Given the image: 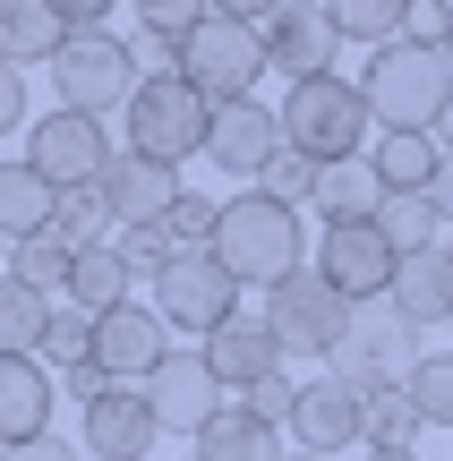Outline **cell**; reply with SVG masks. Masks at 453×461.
Here are the masks:
<instances>
[{
	"label": "cell",
	"mask_w": 453,
	"mask_h": 461,
	"mask_svg": "<svg viewBox=\"0 0 453 461\" xmlns=\"http://www.w3.org/2000/svg\"><path fill=\"white\" fill-rule=\"evenodd\" d=\"M351 316H359V308H351L342 291H325L317 265H291L283 282H266V316H257V325L274 333L283 359H317V367H325V350L351 333Z\"/></svg>",
	"instance_id": "cell-5"
},
{
	"label": "cell",
	"mask_w": 453,
	"mask_h": 461,
	"mask_svg": "<svg viewBox=\"0 0 453 461\" xmlns=\"http://www.w3.org/2000/svg\"><path fill=\"white\" fill-rule=\"evenodd\" d=\"M437 60H445V68H453V34H445V51H437Z\"/></svg>",
	"instance_id": "cell-48"
},
{
	"label": "cell",
	"mask_w": 453,
	"mask_h": 461,
	"mask_svg": "<svg viewBox=\"0 0 453 461\" xmlns=\"http://www.w3.org/2000/svg\"><path fill=\"white\" fill-rule=\"evenodd\" d=\"M376 240L394 248V257H428V248L445 240V214H437V197L428 188H411V197H376Z\"/></svg>",
	"instance_id": "cell-26"
},
{
	"label": "cell",
	"mask_w": 453,
	"mask_h": 461,
	"mask_svg": "<svg viewBox=\"0 0 453 461\" xmlns=\"http://www.w3.org/2000/svg\"><path fill=\"white\" fill-rule=\"evenodd\" d=\"M120 120H129V154H146V163H171V171H180L188 154L205 146V120H214V103L188 95V86L163 68V77H137V86H129Z\"/></svg>",
	"instance_id": "cell-6"
},
{
	"label": "cell",
	"mask_w": 453,
	"mask_h": 461,
	"mask_svg": "<svg viewBox=\"0 0 453 461\" xmlns=\"http://www.w3.org/2000/svg\"><path fill=\"white\" fill-rule=\"evenodd\" d=\"M249 188H257V197H274V205H300V197H317V163H308V154H291V146H283V154H274V163L257 171Z\"/></svg>",
	"instance_id": "cell-36"
},
{
	"label": "cell",
	"mask_w": 453,
	"mask_h": 461,
	"mask_svg": "<svg viewBox=\"0 0 453 461\" xmlns=\"http://www.w3.org/2000/svg\"><path fill=\"white\" fill-rule=\"evenodd\" d=\"M60 51V26H51L43 0H0V60L26 68V60H51Z\"/></svg>",
	"instance_id": "cell-28"
},
{
	"label": "cell",
	"mask_w": 453,
	"mask_h": 461,
	"mask_svg": "<svg viewBox=\"0 0 453 461\" xmlns=\"http://www.w3.org/2000/svg\"><path fill=\"white\" fill-rule=\"evenodd\" d=\"M86 350H95V316L51 308V316H43V333H34V359H43L51 376H68V367H86Z\"/></svg>",
	"instance_id": "cell-32"
},
{
	"label": "cell",
	"mask_w": 453,
	"mask_h": 461,
	"mask_svg": "<svg viewBox=\"0 0 453 461\" xmlns=\"http://www.w3.org/2000/svg\"><path fill=\"white\" fill-rule=\"evenodd\" d=\"M197 154H205L214 171H231V180H257V171L283 154V129H274V112L249 95V103H222V112L205 120V146H197Z\"/></svg>",
	"instance_id": "cell-15"
},
{
	"label": "cell",
	"mask_w": 453,
	"mask_h": 461,
	"mask_svg": "<svg viewBox=\"0 0 453 461\" xmlns=\"http://www.w3.org/2000/svg\"><path fill=\"white\" fill-rule=\"evenodd\" d=\"M51 402H60L51 393V367L34 350H0V453L51 436Z\"/></svg>",
	"instance_id": "cell-20"
},
{
	"label": "cell",
	"mask_w": 453,
	"mask_h": 461,
	"mask_svg": "<svg viewBox=\"0 0 453 461\" xmlns=\"http://www.w3.org/2000/svg\"><path fill=\"white\" fill-rule=\"evenodd\" d=\"M359 103H368L376 129H437L453 103V68L420 43H376L359 68Z\"/></svg>",
	"instance_id": "cell-3"
},
{
	"label": "cell",
	"mask_w": 453,
	"mask_h": 461,
	"mask_svg": "<svg viewBox=\"0 0 453 461\" xmlns=\"http://www.w3.org/2000/svg\"><path fill=\"white\" fill-rule=\"evenodd\" d=\"M334 26H325V9L317 0H283V9L266 17V26H257V60L274 68V77H325V68H334Z\"/></svg>",
	"instance_id": "cell-11"
},
{
	"label": "cell",
	"mask_w": 453,
	"mask_h": 461,
	"mask_svg": "<svg viewBox=\"0 0 453 461\" xmlns=\"http://www.w3.org/2000/svg\"><path fill=\"white\" fill-rule=\"evenodd\" d=\"M428 197H437V214L453 222V154H445V163H437V180H428Z\"/></svg>",
	"instance_id": "cell-45"
},
{
	"label": "cell",
	"mask_w": 453,
	"mask_h": 461,
	"mask_svg": "<svg viewBox=\"0 0 453 461\" xmlns=\"http://www.w3.org/2000/svg\"><path fill=\"white\" fill-rule=\"evenodd\" d=\"M163 350H171L163 316H154L146 299H120V308L95 316V350H86V359L103 367V384H146L154 367H163Z\"/></svg>",
	"instance_id": "cell-10"
},
{
	"label": "cell",
	"mask_w": 453,
	"mask_h": 461,
	"mask_svg": "<svg viewBox=\"0 0 453 461\" xmlns=\"http://www.w3.org/2000/svg\"><path fill=\"white\" fill-rule=\"evenodd\" d=\"M154 316H163V333H197L205 342L222 316H240V282L205 248H171V265L154 274Z\"/></svg>",
	"instance_id": "cell-8"
},
{
	"label": "cell",
	"mask_w": 453,
	"mask_h": 461,
	"mask_svg": "<svg viewBox=\"0 0 453 461\" xmlns=\"http://www.w3.org/2000/svg\"><path fill=\"white\" fill-rule=\"evenodd\" d=\"M197 359H205V376H214V393H249V384H266L274 367H283V350H274V333L240 308V316H222V325L197 342Z\"/></svg>",
	"instance_id": "cell-17"
},
{
	"label": "cell",
	"mask_w": 453,
	"mask_h": 461,
	"mask_svg": "<svg viewBox=\"0 0 453 461\" xmlns=\"http://www.w3.org/2000/svg\"><path fill=\"white\" fill-rule=\"evenodd\" d=\"M180 171L171 163H146V154H112L103 163V180H95V197H103V214H112V230H154L171 214V197H180Z\"/></svg>",
	"instance_id": "cell-13"
},
{
	"label": "cell",
	"mask_w": 453,
	"mask_h": 461,
	"mask_svg": "<svg viewBox=\"0 0 453 461\" xmlns=\"http://www.w3.org/2000/svg\"><path fill=\"white\" fill-rule=\"evenodd\" d=\"M43 68H51L60 112H86V120L120 112V103H129V86H137V68H129V51H120L112 26H103V34H60V51H51Z\"/></svg>",
	"instance_id": "cell-7"
},
{
	"label": "cell",
	"mask_w": 453,
	"mask_h": 461,
	"mask_svg": "<svg viewBox=\"0 0 453 461\" xmlns=\"http://www.w3.org/2000/svg\"><path fill=\"white\" fill-rule=\"evenodd\" d=\"M120 299H137V282H129V265H120V248H112V240H103V248H77V257H68V282H60V308L103 316V308H120Z\"/></svg>",
	"instance_id": "cell-24"
},
{
	"label": "cell",
	"mask_w": 453,
	"mask_h": 461,
	"mask_svg": "<svg viewBox=\"0 0 453 461\" xmlns=\"http://www.w3.org/2000/svg\"><path fill=\"white\" fill-rule=\"evenodd\" d=\"M283 428L300 436V453L334 461L342 445H359V393L342 376H308L300 393H291V419H283Z\"/></svg>",
	"instance_id": "cell-18"
},
{
	"label": "cell",
	"mask_w": 453,
	"mask_h": 461,
	"mask_svg": "<svg viewBox=\"0 0 453 461\" xmlns=\"http://www.w3.org/2000/svg\"><path fill=\"white\" fill-rule=\"evenodd\" d=\"M137 393H146V411H154V428H197V419L205 411H214V376H205V359H197V350H163V367H154V376L146 384H137Z\"/></svg>",
	"instance_id": "cell-22"
},
{
	"label": "cell",
	"mask_w": 453,
	"mask_h": 461,
	"mask_svg": "<svg viewBox=\"0 0 453 461\" xmlns=\"http://www.w3.org/2000/svg\"><path fill=\"white\" fill-rule=\"evenodd\" d=\"M205 9H214V17H231V26H266L283 0H205Z\"/></svg>",
	"instance_id": "cell-43"
},
{
	"label": "cell",
	"mask_w": 453,
	"mask_h": 461,
	"mask_svg": "<svg viewBox=\"0 0 453 461\" xmlns=\"http://www.w3.org/2000/svg\"><path fill=\"white\" fill-rule=\"evenodd\" d=\"M188 461H283V428H266L249 402H214L188 428Z\"/></svg>",
	"instance_id": "cell-21"
},
{
	"label": "cell",
	"mask_w": 453,
	"mask_h": 461,
	"mask_svg": "<svg viewBox=\"0 0 453 461\" xmlns=\"http://www.w3.org/2000/svg\"><path fill=\"white\" fill-rule=\"evenodd\" d=\"M445 333H453V316H445Z\"/></svg>",
	"instance_id": "cell-51"
},
{
	"label": "cell",
	"mask_w": 453,
	"mask_h": 461,
	"mask_svg": "<svg viewBox=\"0 0 453 461\" xmlns=\"http://www.w3.org/2000/svg\"><path fill=\"white\" fill-rule=\"evenodd\" d=\"M420 411L403 402V384H376V393H359V445L368 453H420Z\"/></svg>",
	"instance_id": "cell-27"
},
{
	"label": "cell",
	"mask_w": 453,
	"mask_h": 461,
	"mask_svg": "<svg viewBox=\"0 0 453 461\" xmlns=\"http://www.w3.org/2000/svg\"><path fill=\"white\" fill-rule=\"evenodd\" d=\"M317 274H325V291H342L351 308H368V299H385L394 248L376 240V222H325V240H317Z\"/></svg>",
	"instance_id": "cell-14"
},
{
	"label": "cell",
	"mask_w": 453,
	"mask_h": 461,
	"mask_svg": "<svg viewBox=\"0 0 453 461\" xmlns=\"http://www.w3.org/2000/svg\"><path fill=\"white\" fill-rule=\"evenodd\" d=\"M51 240H68V248H103L112 240V214H103L95 188H60V197H51Z\"/></svg>",
	"instance_id": "cell-34"
},
{
	"label": "cell",
	"mask_w": 453,
	"mask_h": 461,
	"mask_svg": "<svg viewBox=\"0 0 453 461\" xmlns=\"http://www.w3.org/2000/svg\"><path fill=\"white\" fill-rule=\"evenodd\" d=\"M291 393H300V384H291L283 367H274V376H266V384H249V393H240V402H249V411L266 419V428H283V419H291Z\"/></svg>",
	"instance_id": "cell-41"
},
{
	"label": "cell",
	"mask_w": 453,
	"mask_h": 461,
	"mask_svg": "<svg viewBox=\"0 0 453 461\" xmlns=\"http://www.w3.org/2000/svg\"><path fill=\"white\" fill-rule=\"evenodd\" d=\"M368 461H420V453H368Z\"/></svg>",
	"instance_id": "cell-47"
},
{
	"label": "cell",
	"mask_w": 453,
	"mask_h": 461,
	"mask_svg": "<svg viewBox=\"0 0 453 461\" xmlns=\"http://www.w3.org/2000/svg\"><path fill=\"white\" fill-rule=\"evenodd\" d=\"M385 316L403 333H437L445 316H453V265L428 248V257H394V274H385Z\"/></svg>",
	"instance_id": "cell-19"
},
{
	"label": "cell",
	"mask_w": 453,
	"mask_h": 461,
	"mask_svg": "<svg viewBox=\"0 0 453 461\" xmlns=\"http://www.w3.org/2000/svg\"><path fill=\"white\" fill-rule=\"evenodd\" d=\"M129 9H137V34H163V43H180V34L205 17V0H129Z\"/></svg>",
	"instance_id": "cell-39"
},
{
	"label": "cell",
	"mask_w": 453,
	"mask_h": 461,
	"mask_svg": "<svg viewBox=\"0 0 453 461\" xmlns=\"http://www.w3.org/2000/svg\"><path fill=\"white\" fill-rule=\"evenodd\" d=\"M0 274H9V248H0Z\"/></svg>",
	"instance_id": "cell-50"
},
{
	"label": "cell",
	"mask_w": 453,
	"mask_h": 461,
	"mask_svg": "<svg viewBox=\"0 0 453 461\" xmlns=\"http://www.w3.org/2000/svg\"><path fill=\"white\" fill-rule=\"evenodd\" d=\"M411 359H420V342L394 316H351V333L325 350V376H342L351 393H376V384H403Z\"/></svg>",
	"instance_id": "cell-12"
},
{
	"label": "cell",
	"mask_w": 453,
	"mask_h": 461,
	"mask_svg": "<svg viewBox=\"0 0 453 461\" xmlns=\"http://www.w3.org/2000/svg\"><path fill=\"white\" fill-rule=\"evenodd\" d=\"M77 428H86V453H95V461H146L154 436H163L137 384H103V393L77 411Z\"/></svg>",
	"instance_id": "cell-16"
},
{
	"label": "cell",
	"mask_w": 453,
	"mask_h": 461,
	"mask_svg": "<svg viewBox=\"0 0 453 461\" xmlns=\"http://www.w3.org/2000/svg\"><path fill=\"white\" fill-rule=\"evenodd\" d=\"M274 129H283V146L291 154H308V163H359L368 154V137H376V120H368V103H359V86L351 77H300L283 95V112H274Z\"/></svg>",
	"instance_id": "cell-2"
},
{
	"label": "cell",
	"mask_w": 453,
	"mask_h": 461,
	"mask_svg": "<svg viewBox=\"0 0 453 461\" xmlns=\"http://www.w3.org/2000/svg\"><path fill=\"white\" fill-rule=\"evenodd\" d=\"M68 257H77V248H68V240H51V230H34V240H17L9 248V282H26V291H60V282H68Z\"/></svg>",
	"instance_id": "cell-33"
},
{
	"label": "cell",
	"mask_w": 453,
	"mask_h": 461,
	"mask_svg": "<svg viewBox=\"0 0 453 461\" xmlns=\"http://www.w3.org/2000/svg\"><path fill=\"white\" fill-rule=\"evenodd\" d=\"M437 257H445V265H453V222H445V240H437Z\"/></svg>",
	"instance_id": "cell-46"
},
{
	"label": "cell",
	"mask_w": 453,
	"mask_h": 461,
	"mask_svg": "<svg viewBox=\"0 0 453 461\" xmlns=\"http://www.w3.org/2000/svg\"><path fill=\"white\" fill-rule=\"evenodd\" d=\"M359 163H368V180L385 188V197H411V188H428V180H437V163H445V154H437V137H428V129H376Z\"/></svg>",
	"instance_id": "cell-23"
},
{
	"label": "cell",
	"mask_w": 453,
	"mask_h": 461,
	"mask_svg": "<svg viewBox=\"0 0 453 461\" xmlns=\"http://www.w3.org/2000/svg\"><path fill=\"white\" fill-rule=\"evenodd\" d=\"M205 257L222 265L231 282H283L291 265H308V230H300V205H274V197H222L214 205V230H205Z\"/></svg>",
	"instance_id": "cell-1"
},
{
	"label": "cell",
	"mask_w": 453,
	"mask_h": 461,
	"mask_svg": "<svg viewBox=\"0 0 453 461\" xmlns=\"http://www.w3.org/2000/svg\"><path fill=\"white\" fill-rule=\"evenodd\" d=\"M283 461H317V453H283Z\"/></svg>",
	"instance_id": "cell-49"
},
{
	"label": "cell",
	"mask_w": 453,
	"mask_h": 461,
	"mask_svg": "<svg viewBox=\"0 0 453 461\" xmlns=\"http://www.w3.org/2000/svg\"><path fill=\"white\" fill-rule=\"evenodd\" d=\"M26 163L43 171L51 188H95L103 163H112V129L86 120V112H43L26 129Z\"/></svg>",
	"instance_id": "cell-9"
},
{
	"label": "cell",
	"mask_w": 453,
	"mask_h": 461,
	"mask_svg": "<svg viewBox=\"0 0 453 461\" xmlns=\"http://www.w3.org/2000/svg\"><path fill=\"white\" fill-rule=\"evenodd\" d=\"M325 26H334V43H394V26H403V0H317Z\"/></svg>",
	"instance_id": "cell-31"
},
{
	"label": "cell",
	"mask_w": 453,
	"mask_h": 461,
	"mask_svg": "<svg viewBox=\"0 0 453 461\" xmlns=\"http://www.w3.org/2000/svg\"><path fill=\"white\" fill-rule=\"evenodd\" d=\"M445 34H453V0H403V26H394V43L445 51Z\"/></svg>",
	"instance_id": "cell-37"
},
{
	"label": "cell",
	"mask_w": 453,
	"mask_h": 461,
	"mask_svg": "<svg viewBox=\"0 0 453 461\" xmlns=\"http://www.w3.org/2000/svg\"><path fill=\"white\" fill-rule=\"evenodd\" d=\"M163 230L171 248H205V230H214V197H197V188H180V197H171V214L154 222Z\"/></svg>",
	"instance_id": "cell-38"
},
{
	"label": "cell",
	"mask_w": 453,
	"mask_h": 461,
	"mask_svg": "<svg viewBox=\"0 0 453 461\" xmlns=\"http://www.w3.org/2000/svg\"><path fill=\"white\" fill-rule=\"evenodd\" d=\"M43 316H51V299H43V291H26V282L0 274V350H34Z\"/></svg>",
	"instance_id": "cell-35"
},
{
	"label": "cell",
	"mask_w": 453,
	"mask_h": 461,
	"mask_svg": "<svg viewBox=\"0 0 453 461\" xmlns=\"http://www.w3.org/2000/svg\"><path fill=\"white\" fill-rule=\"evenodd\" d=\"M0 461H77V453H68V445H60V436H34V445H9V453H0Z\"/></svg>",
	"instance_id": "cell-44"
},
{
	"label": "cell",
	"mask_w": 453,
	"mask_h": 461,
	"mask_svg": "<svg viewBox=\"0 0 453 461\" xmlns=\"http://www.w3.org/2000/svg\"><path fill=\"white\" fill-rule=\"evenodd\" d=\"M43 9H51V26H60V34H103L120 17V0H43Z\"/></svg>",
	"instance_id": "cell-40"
},
{
	"label": "cell",
	"mask_w": 453,
	"mask_h": 461,
	"mask_svg": "<svg viewBox=\"0 0 453 461\" xmlns=\"http://www.w3.org/2000/svg\"><path fill=\"white\" fill-rule=\"evenodd\" d=\"M9 129H26V68L0 60V137H9Z\"/></svg>",
	"instance_id": "cell-42"
},
{
	"label": "cell",
	"mask_w": 453,
	"mask_h": 461,
	"mask_svg": "<svg viewBox=\"0 0 453 461\" xmlns=\"http://www.w3.org/2000/svg\"><path fill=\"white\" fill-rule=\"evenodd\" d=\"M51 197H60V188H51L34 163H0V248L51 230Z\"/></svg>",
	"instance_id": "cell-25"
},
{
	"label": "cell",
	"mask_w": 453,
	"mask_h": 461,
	"mask_svg": "<svg viewBox=\"0 0 453 461\" xmlns=\"http://www.w3.org/2000/svg\"><path fill=\"white\" fill-rule=\"evenodd\" d=\"M376 197H385V188L368 180V163H325V171H317V205H325V222H368Z\"/></svg>",
	"instance_id": "cell-30"
},
{
	"label": "cell",
	"mask_w": 453,
	"mask_h": 461,
	"mask_svg": "<svg viewBox=\"0 0 453 461\" xmlns=\"http://www.w3.org/2000/svg\"><path fill=\"white\" fill-rule=\"evenodd\" d=\"M171 77L188 86V95H205L222 112V103H249L257 77H266V60H257V26H231V17L205 9L197 26L171 43Z\"/></svg>",
	"instance_id": "cell-4"
},
{
	"label": "cell",
	"mask_w": 453,
	"mask_h": 461,
	"mask_svg": "<svg viewBox=\"0 0 453 461\" xmlns=\"http://www.w3.org/2000/svg\"><path fill=\"white\" fill-rule=\"evenodd\" d=\"M403 402L420 411V428H453V350H420L403 367Z\"/></svg>",
	"instance_id": "cell-29"
}]
</instances>
